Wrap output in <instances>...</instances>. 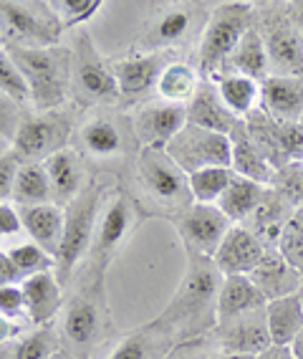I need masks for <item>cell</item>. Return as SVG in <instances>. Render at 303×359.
Segmentation results:
<instances>
[{"instance_id":"cell-26","label":"cell","mask_w":303,"mask_h":359,"mask_svg":"<svg viewBox=\"0 0 303 359\" xmlns=\"http://www.w3.org/2000/svg\"><path fill=\"white\" fill-rule=\"evenodd\" d=\"M23 296H26V316L36 327H48L53 316L64 309V294L56 273H38L23 281Z\"/></svg>"},{"instance_id":"cell-40","label":"cell","mask_w":303,"mask_h":359,"mask_svg":"<svg viewBox=\"0 0 303 359\" xmlns=\"http://www.w3.org/2000/svg\"><path fill=\"white\" fill-rule=\"evenodd\" d=\"M276 248L281 250V256L303 276V208H298L293 212V218L283 228Z\"/></svg>"},{"instance_id":"cell-49","label":"cell","mask_w":303,"mask_h":359,"mask_svg":"<svg viewBox=\"0 0 303 359\" xmlns=\"http://www.w3.org/2000/svg\"><path fill=\"white\" fill-rule=\"evenodd\" d=\"M23 281H26V276H23L18 271V266L10 261L8 250L6 253L0 250V286H23Z\"/></svg>"},{"instance_id":"cell-8","label":"cell","mask_w":303,"mask_h":359,"mask_svg":"<svg viewBox=\"0 0 303 359\" xmlns=\"http://www.w3.org/2000/svg\"><path fill=\"white\" fill-rule=\"evenodd\" d=\"M61 20L51 3L0 0V36L18 48H51L61 41Z\"/></svg>"},{"instance_id":"cell-51","label":"cell","mask_w":303,"mask_h":359,"mask_svg":"<svg viewBox=\"0 0 303 359\" xmlns=\"http://www.w3.org/2000/svg\"><path fill=\"white\" fill-rule=\"evenodd\" d=\"M288 11H290V18L296 23V31L303 41V0H296V3H288Z\"/></svg>"},{"instance_id":"cell-4","label":"cell","mask_w":303,"mask_h":359,"mask_svg":"<svg viewBox=\"0 0 303 359\" xmlns=\"http://www.w3.org/2000/svg\"><path fill=\"white\" fill-rule=\"evenodd\" d=\"M109 195L111 185L106 180H89V185L81 190V195L64 208V238L58 245L56 269H53L61 286L71 281L76 266L89 256L94 233H97L99 218H101V210Z\"/></svg>"},{"instance_id":"cell-23","label":"cell","mask_w":303,"mask_h":359,"mask_svg":"<svg viewBox=\"0 0 303 359\" xmlns=\"http://www.w3.org/2000/svg\"><path fill=\"white\" fill-rule=\"evenodd\" d=\"M278 122L303 119V76H268L260 83V107Z\"/></svg>"},{"instance_id":"cell-32","label":"cell","mask_w":303,"mask_h":359,"mask_svg":"<svg viewBox=\"0 0 303 359\" xmlns=\"http://www.w3.org/2000/svg\"><path fill=\"white\" fill-rule=\"evenodd\" d=\"M265 321L273 346H290L303 332V302L301 296H286L265 304Z\"/></svg>"},{"instance_id":"cell-7","label":"cell","mask_w":303,"mask_h":359,"mask_svg":"<svg viewBox=\"0 0 303 359\" xmlns=\"http://www.w3.org/2000/svg\"><path fill=\"white\" fill-rule=\"evenodd\" d=\"M255 23V6L251 3H218L202 31L197 46V71L202 79H218L223 66L238 48L240 39Z\"/></svg>"},{"instance_id":"cell-28","label":"cell","mask_w":303,"mask_h":359,"mask_svg":"<svg viewBox=\"0 0 303 359\" xmlns=\"http://www.w3.org/2000/svg\"><path fill=\"white\" fill-rule=\"evenodd\" d=\"M265 304H268L265 296L251 281V276H240V273L225 276L218 299V324L238 319V316H246V314H255V311H263Z\"/></svg>"},{"instance_id":"cell-44","label":"cell","mask_w":303,"mask_h":359,"mask_svg":"<svg viewBox=\"0 0 303 359\" xmlns=\"http://www.w3.org/2000/svg\"><path fill=\"white\" fill-rule=\"evenodd\" d=\"M20 119H23L20 104L0 91V140L8 142V144H13L15 135H18Z\"/></svg>"},{"instance_id":"cell-43","label":"cell","mask_w":303,"mask_h":359,"mask_svg":"<svg viewBox=\"0 0 303 359\" xmlns=\"http://www.w3.org/2000/svg\"><path fill=\"white\" fill-rule=\"evenodd\" d=\"M0 91L8 94V97L13 99V102L23 104L28 102V86L20 76L18 66H15L13 56L8 53V48L0 46Z\"/></svg>"},{"instance_id":"cell-41","label":"cell","mask_w":303,"mask_h":359,"mask_svg":"<svg viewBox=\"0 0 303 359\" xmlns=\"http://www.w3.org/2000/svg\"><path fill=\"white\" fill-rule=\"evenodd\" d=\"M101 0H51L53 13L58 15L64 28H78L89 23L101 11Z\"/></svg>"},{"instance_id":"cell-53","label":"cell","mask_w":303,"mask_h":359,"mask_svg":"<svg viewBox=\"0 0 303 359\" xmlns=\"http://www.w3.org/2000/svg\"><path fill=\"white\" fill-rule=\"evenodd\" d=\"M288 349H290V354H293V359H303V332L293 339V344H290Z\"/></svg>"},{"instance_id":"cell-45","label":"cell","mask_w":303,"mask_h":359,"mask_svg":"<svg viewBox=\"0 0 303 359\" xmlns=\"http://www.w3.org/2000/svg\"><path fill=\"white\" fill-rule=\"evenodd\" d=\"M0 314L10 321L26 319V296L20 286H0Z\"/></svg>"},{"instance_id":"cell-39","label":"cell","mask_w":303,"mask_h":359,"mask_svg":"<svg viewBox=\"0 0 303 359\" xmlns=\"http://www.w3.org/2000/svg\"><path fill=\"white\" fill-rule=\"evenodd\" d=\"M8 256H10V261L18 266V271L26 278L38 276V273H48V271L56 269V258H53L51 253H45V250L33 243V241L31 243L13 245V248L8 250Z\"/></svg>"},{"instance_id":"cell-57","label":"cell","mask_w":303,"mask_h":359,"mask_svg":"<svg viewBox=\"0 0 303 359\" xmlns=\"http://www.w3.org/2000/svg\"><path fill=\"white\" fill-rule=\"evenodd\" d=\"M298 296H301V302H303V283H301V291H298Z\"/></svg>"},{"instance_id":"cell-21","label":"cell","mask_w":303,"mask_h":359,"mask_svg":"<svg viewBox=\"0 0 303 359\" xmlns=\"http://www.w3.org/2000/svg\"><path fill=\"white\" fill-rule=\"evenodd\" d=\"M265 253H268V245L255 233L248 231L246 225H232L215 253V263L223 271V276H232V273L251 276Z\"/></svg>"},{"instance_id":"cell-13","label":"cell","mask_w":303,"mask_h":359,"mask_svg":"<svg viewBox=\"0 0 303 359\" xmlns=\"http://www.w3.org/2000/svg\"><path fill=\"white\" fill-rule=\"evenodd\" d=\"M136 218V205L129 195L114 193V198L109 195L106 205L101 210V218H99L97 233H94V243L86 261H89V281L104 283V273H106V266L114 258L116 248L122 245V241L127 238V233L134 228Z\"/></svg>"},{"instance_id":"cell-17","label":"cell","mask_w":303,"mask_h":359,"mask_svg":"<svg viewBox=\"0 0 303 359\" xmlns=\"http://www.w3.org/2000/svg\"><path fill=\"white\" fill-rule=\"evenodd\" d=\"M185 124H188V107L162 102V99L136 107L132 116V129L139 149H167V144Z\"/></svg>"},{"instance_id":"cell-6","label":"cell","mask_w":303,"mask_h":359,"mask_svg":"<svg viewBox=\"0 0 303 359\" xmlns=\"http://www.w3.org/2000/svg\"><path fill=\"white\" fill-rule=\"evenodd\" d=\"M109 332V309L104 299V283L84 281V289L64 304L61 334L73 359H91Z\"/></svg>"},{"instance_id":"cell-29","label":"cell","mask_w":303,"mask_h":359,"mask_svg":"<svg viewBox=\"0 0 303 359\" xmlns=\"http://www.w3.org/2000/svg\"><path fill=\"white\" fill-rule=\"evenodd\" d=\"M293 212H296V208L290 205L278 190H273V187L268 185V193H265L263 203H260L258 210L251 215L246 228L255 233L268 248H276L283 228L288 225V220L293 218Z\"/></svg>"},{"instance_id":"cell-5","label":"cell","mask_w":303,"mask_h":359,"mask_svg":"<svg viewBox=\"0 0 303 359\" xmlns=\"http://www.w3.org/2000/svg\"><path fill=\"white\" fill-rule=\"evenodd\" d=\"M213 8L202 3H167V6H152L147 23L136 36L134 48L142 53L177 51L182 46L202 39Z\"/></svg>"},{"instance_id":"cell-9","label":"cell","mask_w":303,"mask_h":359,"mask_svg":"<svg viewBox=\"0 0 303 359\" xmlns=\"http://www.w3.org/2000/svg\"><path fill=\"white\" fill-rule=\"evenodd\" d=\"M71 91L84 107H109L122 99L109 61L86 31H78L71 43Z\"/></svg>"},{"instance_id":"cell-16","label":"cell","mask_w":303,"mask_h":359,"mask_svg":"<svg viewBox=\"0 0 303 359\" xmlns=\"http://www.w3.org/2000/svg\"><path fill=\"white\" fill-rule=\"evenodd\" d=\"M174 61V51H157V53H132L124 58H111V74L116 79L122 102L127 104H147V97L157 91L162 71Z\"/></svg>"},{"instance_id":"cell-10","label":"cell","mask_w":303,"mask_h":359,"mask_svg":"<svg viewBox=\"0 0 303 359\" xmlns=\"http://www.w3.org/2000/svg\"><path fill=\"white\" fill-rule=\"evenodd\" d=\"M76 135V114L69 107L53 111L23 114L18 135L13 140V152L20 162H45L51 154L69 149V142Z\"/></svg>"},{"instance_id":"cell-3","label":"cell","mask_w":303,"mask_h":359,"mask_svg":"<svg viewBox=\"0 0 303 359\" xmlns=\"http://www.w3.org/2000/svg\"><path fill=\"white\" fill-rule=\"evenodd\" d=\"M28 86V102L36 111L61 109L71 94V48H18L6 46Z\"/></svg>"},{"instance_id":"cell-54","label":"cell","mask_w":303,"mask_h":359,"mask_svg":"<svg viewBox=\"0 0 303 359\" xmlns=\"http://www.w3.org/2000/svg\"><path fill=\"white\" fill-rule=\"evenodd\" d=\"M210 359H253V357H246V354H227V352H213Z\"/></svg>"},{"instance_id":"cell-12","label":"cell","mask_w":303,"mask_h":359,"mask_svg":"<svg viewBox=\"0 0 303 359\" xmlns=\"http://www.w3.org/2000/svg\"><path fill=\"white\" fill-rule=\"evenodd\" d=\"M76 152L97 162L127 157L132 140L136 142L132 119L119 111H94L76 127Z\"/></svg>"},{"instance_id":"cell-38","label":"cell","mask_w":303,"mask_h":359,"mask_svg":"<svg viewBox=\"0 0 303 359\" xmlns=\"http://www.w3.org/2000/svg\"><path fill=\"white\" fill-rule=\"evenodd\" d=\"M232 177H235L232 167H207V170L190 175V190H192L195 203L215 205L232 182Z\"/></svg>"},{"instance_id":"cell-46","label":"cell","mask_w":303,"mask_h":359,"mask_svg":"<svg viewBox=\"0 0 303 359\" xmlns=\"http://www.w3.org/2000/svg\"><path fill=\"white\" fill-rule=\"evenodd\" d=\"M20 157L13 152V149H8L3 157H0V203H8V200H13V185H15V175L20 170Z\"/></svg>"},{"instance_id":"cell-18","label":"cell","mask_w":303,"mask_h":359,"mask_svg":"<svg viewBox=\"0 0 303 359\" xmlns=\"http://www.w3.org/2000/svg\"><path fill=\"white\" fill-rule=\"evenodd\" d=\"M174 225L188 253H200L210 258H215L223 238L232 228V223L218 205H200V203H195L182 218L174 220Z\"/></svg>"},{"instance_id":"cell-2","label":"cell","mask_w":303,"mask_h":359,"mask_svg":"<svg viewBox=\"0 0 303 359\" xmlns=\"http://www.w3.org/2000/svg\"><path fill=\"white\" fill-rule=\"evenodd\" d=\"M136 200L134 205L160 218H182L195 205L190 177L174 165L167 149H139L134 160Z\"/></svg>"},{"instance_id":"cell-60","label":"cell","mask_w":303,"mask_h":359,"mask_svg":"<svg viewBox=\"0 0 303 359\" xmlns=\"http://www.w3.org/2000/svg\"><path fill=\"white\" fill-rule=\"evenodd\" d=\"M0 39H3V36H0Z\"/></svg>"},{"instance_id":"cell-33","label":"cell","mask_w":303,"mask_h":359,"mask_svg":"<svg viewBox=\"0 0 303 359\" xmlns=\"http://www.w3.org/2000/svg\"><path fill=\"white\" fill-rule=\"evenodd\" d=\"M200 81H202V76H200V71H197V66L174 58L172 64L162 71L160 81H157V97H160L162 102L188 107V104L192 102Z\"/></svg>"},{"instance_id":"cell-37","label":"cell","mask_w":303,"mask_h":359,"mask_svg":"<svg viewBox=\"0 0 303 359\" xmlns=\"http://www.w3.org/2000/svg\"><path fill=\"white\" fill-rule=\"evenodd\" d=\"M232 172L240 175V177H248L253 182H260V185H271L273 182V165L263 157L255 142L251 140L248 129L243 135H238L232 140Z\"/></svg>"},{"instance_id":"cell-15","label":"cell","mask_w":303,"mask_h":359,"mask_svg":"<svg viewBox=\"0 0 303 359\" xmlns=\"http://www.w3.org/2000/svg\"><path fill=\"white\" fill-rule=\"evenodd\" d=\"M248 135L255 142V147L263 152V157L273 165V170H281L288 162L303 160V124L296 122H278L268 116L263 109H255L246 119Z\"/></svg>"},{"instance_id":"cell-55","label":"cell","mask_w":303,"mask_h":359,"mask_svg":"<svg viewBox=\"0 0 303 359\" xmlns=\"http://www.w3.org/2000/svg\"><path fill=\"white\" fill-rule=\"evenodd\" d=\"M53 359H73V357H71V354H69V352H58Z\"/></svg>"},{"instance_id":"cell-24","label":"cell","mask_w":303,"mask_h":359,"mask_svg":"<svg viewBox=\"0 0 303 359\" xmlns=\"http://www.w3.org/2000/svg\"><path fill=\"white\" fill-rule=\"evenodd\" d=\"M251 281L260 289L265 302H276V299H286V296H296L301 291L303 276L281 256V250L268 248L263 261L253 269Z\"/></svg>"},{"instance_id":"cell-30","label":"cell","mask_w":303,"mask_h":359,"mask_svg":"<svg viewBox=\"0 0 303 359\" xmlns=\"http://www.w3.org/2000/svg\"><path fill=\"white\" fill-rule=\"evenodd\" d=\"M225 74H240V76H248L258 83H263L265 79L271 76V58H268V51H265V43H263V39H260L255 23H253L251 31L240 39L238 48H235L232 56L225 61L220 76H225Z\"/></svg>"},{"instance_id":"cell-47","label":"cell","mask_w":303,"mask_h":359,"mask_svg":"<svg viewBox=\"0 0 303 359\" xmlns=\"http://www.w3.org/2000/svg\"><path fill=\"white\" fill-rule=\"evenodd\" d=\"M210 346L213 339L210 337H202V339H192V341H180V344L172 346V352L164 359H210Z\"/></svg>"},{"instance_id":"cell-19","label":"cell","mask_w":303,"mask_h":359,"mask_svg":"<svg viewBox=\"0 0 303 359\" xmlns=\"http://www.w3.org/2000/svg\"><path fill=\"white\" fill-rule=\"evenodd\" d=\"M218 352L227 354H246V357H258L265 349H271V334H268V321H265V309L255 314L238 316V319L223 321L210 334Z\"/></svg>"},{"instance_id":"cell-34","label":"cell","mask_w":303,"mask_h":359,"mask_svg":"<svg viewBox=\"0 0 303 359\" xmlns=\"http://www.w3.org/2000/svg\"><path fill=\"white\" fill-rule=\"evenodd\" d=\"M61 352L53 327H36L28 334H18L15 339L0 344V359H53Z\"/></svg>"},{"instance_id":"cell-11","label":"cell","mask_w":303,"mask_h":359,"mask_svg":"<svg viewBox=\"0 0 303 359\" xmlns=\"http://www.w3.org/2000/svg\"><path fill=\"white\" fill-rule=\"evenodd\" d=\"M255 28L271 58V76H303V41L283 3L255 6Z\"/></svg>"},{"instance_id":"cell-59","label":"cell","mask_w":303,"mask_h":359,"mask_svg":"<svg viewBox=\"0 0 303 359\" xmlns=\"http://www.w3.org/2000/svg\"><path fill=\"white\" fill-rule=\"evenodd\" d=\"M0 241H3V238H0Z\"/></svg>"},{"instance_id":"cell-56","label":"cell","mask_w":303,"mask_h":359,"mask_svg":"<svg viewBox=\"0 0 303 359\" xmlns=\"http://www.w3.org/2000/svg\"><path fill=\"white\" fill-rule=\"evenodd\" d=\"M6 152H8V142L0 140V157H3V154H6Z\"/></svg>"},{"instance_id":"cell-36","label":"cell","mask_w":303,"mask_h":359,"mask_svg":"<svg viewBox=\"0 0 303 359\" xmlns=\"http://www.w3.org/2000/svg\"><path fill=\"white\" fill-rule=\"evenodd\" d=\"M13 203L18 208L53 203L51 180H48L43 162H26V165H20L13 185Z\"/></svg>"},{"instance_id":"cell-20","label":"cell","mask_w":303,"mask_h":359,"mask_svg":"<svg viewBox=\"0 0 303 359\" xmlns=\"http://www.w3.org/2000/svg\"><path fill=\"white\" fill-rule=\"evenodd\" d=\"M188 122L195 124V127L210 129V132H220V135L230 137V142L248 129L246 119H238L225 107V102L220 99L218 83L213 79H202L200 81L192 102L188 104Z\"/></svg>"},{"instance_id":"cell-42","label":"cell","mask_w":303,"mask_h":359,"mask_svg":"<svg viewBox=\"0 0 303 359\" xmlns=\"http://www.w3.org/2000/svg\"><path fill=\"white\" fill-rule=\"evenodd\" d=\"M271 187L283 195V198L288 200L296 210L298 208H303V160L288 162L286 167L276 170Z\"/></svg>"},{"instance_id":"cell-1","label":"cell","mask_w":303,"mask_h":359,"mask_svg":"<svg viewBox=\"0 0 303 359\" xmlns=\"http://www.w3.org/2000/svg\"><path fill=\"white\" fill-rule=\"evenodd\" d=\"M223 271L215 258L188 253V269L180 289L172 296L167 309L157 316L174 341H192L210 337L218 327V299L223 289Z\"/></svg>"},{"instance_id":"cell-48","label":"cell","mask_w":303,"mask_h":359,"mask_svg":"<svg viewBox=\"0 0 303 359\" xmlns=\"http://www.w3.org/2000/svg\"><path fill=\"white\" fill-rule=\"evenodd\" d=\"M20 231H23V225H20L18 208H13L10 203H0V238L15 236Z\"/></svg>"},{"instance_id":"cell-25","label":"cell","mask_w":303,"mask_h":359,"mask_svg":"<svg viewBox=\"0 0 303 359\" xmlns=\"http://www.w3.org/2000/svg\"><path fill=\"white\" fill-rule=\"evenodd\" d=\"M174 344L177 341L172 334L155 319L152 324H144V327H136L134 332L124 334L104 359H164Z\"/></svg>"},{"instance_id":"cell-14","label":"cell","mask_w":303,"mask_h":359,"mask_svg":"<svg viewBox=\"0 0 303 359\" xmlns=\"http://www.w3.org/2000/svg\"><path fill=\"white\" fill-rule=\"evenodd\" d=\"M167 154L182 172L195 175L207 167H230L232 165V142L230 137L210 132V129L185 124L167 144Z\"/></svg>"},{"instance_id":"cell-22","label":"cell","mask_w":303,"mask_h":359,"mask_svg":"<svg viewBox=\"0 0 303 359\" xmlns=\"http://www.w3.org/2000/svg\"><path fill=\"white\" fill-rule=\"evenodd\" d=\"M43 167H45V172H48V180H51L53 203H56L58 208H66L73 198L81 195V190H84L86 185H89L84 157L73 147L51 154V157L43 162Z\"/></svg>"},{"instance_id":"cell-35","label":"cell","mask_w":303,"mask_h":359,"mask_svg":"<svg viewBox=\"0 0 303 359\" xmlns=\"http://www.w3.org/2000/svg\"><path fill=\"white\" fill-rule=\"evenodd\" d=\"M218 83L220 99L225 102V107L238 116V119H248L253 111L260 107V83L253 81L240 74H225V76L213 79Z\"/></svg>"},{"instance_id":"cell-52","label":"cell","mask_w":303,"mask_h":359,"mask_svg":"<svg viewBox=\"0 0 303 359\" xmlns=\"http://www.w3.org/2000/svg\"><path fill=\"white\" fill-rule=\"evenodd\" d=\"M253 359H293V354H290L288 346H271V349H265L263 354Z\"/></svg>"},{"instance_id":"cell-31","label":"cell","mask_w":303,"mask_h":359,"mask_svg":"<svg viewBox=\"0 0 303 359\" xmlns=\"http://www.w3.org/2000/svg\"><path fill=\"white\" fill-rule=\"evenodd\" d=\"M265 193H268V185H260V182H253V180L235 175L232 182L227 185V190L223 193V198L215 205L223 210V215L232 225H246L253 212L258 210V205L263 203Z\"/></svg>"},{"instance_id":"cell-27","label":"cell","mask_w":303,"mask_h":359,"mask_svg":"<svg viewBox=\"0 0 303 359\" xmlns=\"http://www.w3.org/2000/svg\"><path fill=\"white\" fill-rule=\"evenodd\" d=\"M20 212V225L23 231L31 236L36 245L51 253L56 258L61 238H64V208H58L56 203H45V205H31V208H18Z\"/></svg>"},{"instance_id":"cell-50","label":"cell","mask_w":303,"mask_h":359,"mask_svg":"<svg viewBox=\"0 0 303 359\" xmlns=\"http://www.w3.org/2000/svg\"><path fill=\"white\" fill-rule=\"evenodd\" d=\"M18 334H23L18 324H15V321H10V319H6V316L0 314V344H6V341L15 339Z\"/></svg>"},{"instance_id":"cell-58","label":"cell","mask_w":303,"mask_h":359,"mask_svg":"<svg viewBox=\"0 0 303 359\" xmlns=\"http://www.w3.org/2000/svg\"><path fill=\"white\" fill-rule=\"evenodd\" d=\"M301 124H303V119H301Z\"/></svg>"}]
</instances>
